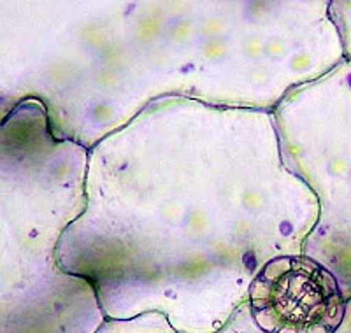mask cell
<instances>
[{"label": "cell", "mask_w": 351, "mask_h": 333, "mask_svg": "<svg viewBox=\"0 0 351 333\" xmlns=\"http://www.w3.org/2000/svg\"><path fill=\"white\" fill-rule=\"evenodd\" d=\"M252 309L267 333H334L344 314L334 275L306 256H281L252 284Z\"/></svg>", "instance_id": "obj_1"}]
</instances>
